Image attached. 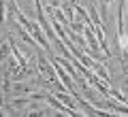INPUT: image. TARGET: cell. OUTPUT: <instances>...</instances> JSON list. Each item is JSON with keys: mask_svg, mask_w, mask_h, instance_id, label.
<instances>
[{"mask_svg": "<svg viewBox=\"0 0 128 117\" xmlns=\"http://www.w3.org/2000/svg\"><path fill=\"white\" fill-rule=\"evenodd\" d=\"M90 17L94 19V23H96V26H100V28H102V21L98 19V13H96V6H94V4H92V9H90Z\"/></svg>", "mask_w": 128, "mask_h": 117, "instance_id": "7a4b0ae2", "label": "cell"}, {"mask_svg": "<svg viewBox=\"0 0 128 117\" xmlns=\"http://www.w3.org/2000/svg\"><path fill=\"white\" fill-rule=\"evenodd\" d=\"M26 28L32 32V34H34V41L43 43V45H45V49H49V45H47V38L41 34V30H38V23H34V21H28V23H26Z\"/></svg>", "mask_w": 128, "mask_h": 117, "instance_id": "6da1fadb", "label": "cell"}]
</instances>
